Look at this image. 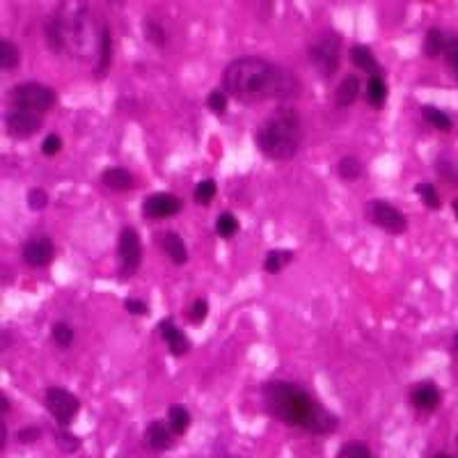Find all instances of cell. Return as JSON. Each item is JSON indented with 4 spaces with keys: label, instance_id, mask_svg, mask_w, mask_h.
Segmentation results:
<instances>
[{
    "label": "cell",
    "instance_id": "6da1fadb",
    "mask_svg": "<svg viewBox=\"0 0 458 458\" xmlns=\"http://www.w3.org/2000/svg\"><path fill=\"white\" fill-rule=\"evenodd\" d=\"M222 87L229 96L246 103L266 99H294L298 94V78L287 67L268 62L264 57L248 55L231 60L222 71Z\"/></svg>",
    "mask_w": 458,
    "mask_h": 458
},
{
    "label": "cell",
    "instance_id": "7a4b0ae2",
    "mask_svg": "<svg viewBox=\"0 0 458 458\" xmlns=\"http://www.w3.org/2000/svg\"><path fill=\"white\" fill-rule=\"evenodd\" d=\"M264 408L270 417L287 426H298L314 435H330L337 431L339 420L326 406L314 401L303 387L285 381H270L261 387Z\"/></svg>",
    "mask_w": 458,
    "mask_h": 458
},
{
    "label": "cell",
    "instance_id": "3957f363",
    "mask_svg": "<svg viewBox=\"0 0 458 458\" xmlns=\"http://www.w3.org/2000/svg\"><path fill=\"white\" fill-rule=\"evenodd\" d=\"M257 149L270 161L294 159L303 142L300 115L291 105H280L273 110L257 131Z\"/></svg>",
    "mask_w": 458,
    "mask_h": 458
},
{
    "label": "cell",
    "instance_id": "277c9868",
    "mask_svg": "<svg viewBox=\"0 0 458 458\" xmlns=\"http://www.w3.org/2000/svg\"><path fill=\"white\" fill-rule=\"evenodd\" d=\"M53 18L60 28L67 53H71L74 57H87L96 53V28L92 25L87 0H60Z\"/></svg>",
    "mask_w": 458,
    "mask_h": 458
},
{
    "label": "cell",
    "instance_id": "5b68a950",
    "mask_svg": "<svg viewBox=\"0 0 458 458\" xmlns=\"http://www.w3.org/2000/svg\"><path fill=\"white\" fill-rule=\"evenodd\" d=\"M9 101L14 103V108H23L42 115L57 103V94L42 83H18L9 92Z\"/></svg>",
    "mask_w": 458,
    "mask_h": 458
},
{
    "label": "cell",
    "instance_id": "8992f818",
    "mask_svg": "<svg viewBox=\"0 0 458 458\" xmlns=\"http://www.w3.org/2000/svg\"><path fill=\"white\" fill-rule=\"evenodd\" d=\"M365 216L372 225L385 229L387 234H403L408 229V220L401 211L385 200H372L365 204Z\"/></svg>",
    "mask_w": 458,
    "mask_h": 458
},
{
    "label": "cell",
    "instance_id": "52a82bcc",
    "mask_svg": "<svg viewBox=\"0 0 458 458\" xmlns=\"http://www.w3.org/2000/svg\"><path fill=\"white\" fill-rule=\"evenodd\" d=\"M44 403L60 426H69L76 420L78 411H81V401L64 387H48L44 394Z\"/></svg>",
    "mask_w": 458,
    "mask_h": 458
},
{
    "label": "cell",
    "instance_id": "ba28073f",
    "mask_svg": "<svg viewBox=\"0 0 458 458\" xmlns=\"http://www.w3.org/2000/svg\"><path fill=\"white\" fill-rule=\"evenodd\" d=\"M309 60L316 67L319 74L333 76L339 67V37L333 33L321 35L316 42L309 46Z\"/></svg>",
    "mask_w": 458,
    "mask_h": 458
},
{
    "label": "cell",
    "instance_id": "9c48e42d",
    "mask_svg": "<svg viewBox=\"0 0 458 458\" xmlns=\"http://www.w3.org/2000/svg\"><path fill=\"white\" fill-rule=\"evenodd\" d=\"M117 257H120V277H131L140 268L142 261V243L133 227H124L117 243Z\"/></svg>",
    "mask_w": 458,
    "mask_h": 458
},
{
    "label": "cell",
    "instance_id": "30bf717a",
    "mask_svg": "<svg viewBox=\"0 0 458 458\" xmlns=\"http://www.w3.org/2000/svg\"><path fill=\"white\" fill-rule=\"evenodd\" d=\"M39 129H42V115L39 113L14 108L12 113L5 115V131L12 138H30Z\"/></svg>",
    "mask_w": 458,
    "mask_h": 458
},
{
    "label": "cell",
    "instance_id": "8fae6325",
    "mask_svg": "<svg viewBox=\"0 0 458 458\" xmlns=\"http://www.w3.org/2000/svg\"><path fill=\"white\" fill-rule=\"evenodd\" d=\"M181 209H183V202L170 193H154L142 202V213L154 220L172 218V216H177Z\"/></svg>",
    "mask_w": 458,
    "mask_h": 458
},
{
    "label": "cell",
    "instance_id": "7c38bea8",
    "mask_svg": "<svg viewBox=\"0 0 458 458\" xmlns=\"http://www.w3.org/2000/svg\"><path fill=\"white\" fill-rule=\"evenodd\" d=\"M53 255H55V246L51 239L46 236H37V239H30L23 246V259L25 264H30L35 268H42L46 264H51L53 261Z\"/></svg>",
    "mask_w": 458,
    "mask_h": 458
},
{
    "label": "cell",
    "instance_id": "4fadbf2b",
    "mask_svg": "<svg viewBox=\"0 0 458 458\" xmlns=\"http://www.w3.org/2000/svg\"><path fill=\"white\" fill-rule=\"evenodd\" d=\"M113 62V37L108 25L99 23L96 25V67H94V76L103 78L110 69Z\"/></svg>",
    "mask_w": 458,
    "mask_h": 458
},
{
    "label": "cell",
    "instance_id": "5bb4252c",
    "mask_svg": "<svg viewBox=\"0 0 458 458\" xmlns=\"http://www.w3.org/2000/svg\"><path fill=\"white\" fill-rule=\"evenodd\" d=\"M174 435L177 433L172 431V426L168 422L156 420L147 426V431H144V445H147L151 452H168L174 445Z\"/></svg>",
    "mask_w": 458,
    "mask_h": 458
},
{
    "label": "cell",
    "instance_id": "9a60e30c",
    "mask_svg": "<svg viewBox=\"0 0 458 458\" xmlns=\"http://www.w3.org/2000/svg\"><path fill=\"white\" fill-rule=\"evenodd\" d=\"M440 401H442V394L433 383H420V385H415L411 392V403L424 413L435 411V408L440 406Z\"/></svg>",
    "mask_w": 458,
    "mask_h": 458
},
{
    "label": "cell",
    "instance_id": "2e32d148",
    "mask_svg": "<svg viewBox=\"0 0 458 458\" xmlns=\"http://www.w3.org/2000/svg\"><path fill=\"white\" fill-rule=\"evenodd\" d=\"M159 333L163 335L165 342H168V348H170L172 355H186L188 350H190L188 337L172 324V319H163L161 321V324H159Z\"/></svg>",
    "mask_w": 458,
    "mask_h": 458
},
{
    "label": "cell",
    "instance_id": "e0dca14e",
    "mask_svg": "<svg viewBox=\"0 0 458 458\" xmlns=\"http://www.w3.org/2000/svg\"><path fill=\"white\" fill-rule=\"evenodd\" d=\"M161 248L165 250V255H168L174 264H186L188 261V250H186V243L181 241L179 234L174 231H165L161 236Z\"/></svg>",
    "mask_w": 458,
    "mask_h": 458
},
{
    "label": "cell",
    "instance_id": "ac0fdd59",
    "mask_svg": "<svg viewBox=\"0 0 458 458\" xmlns=\"http://www.w3.org/2000/svg\"><path fill=\"white\" fill-rule=\"evenodd\" d=\"M357 94H360V78L355 74H348L335 90V103L339 108H348L357 99Z\"/></svg>",
    "mask_w": 458,
    "mask_h": 458
},
{
    "label": "cell",
    "instance_id": "d6986e66",
    "mask_svg": "<svg viewBox=\"0 0 458 458\" xmlns=\"http://www.w3.org/2000/svg\"><path fill=\"white\" fill-rule=\"evenodd\" d=\"M101 181L113 190H129L133 188V174L124 168H108L101 174Z\"/></svg>",
    "mask_w": 458,
    "mask_h": 458
},
{
    "label": "cell",
    "instance_id": "ffe728a7",
    "mask_svg": "<svg viewBox=\"0 0 458 458\" xmlns=\"http://www.w3.org/2000/svg\"><path fill=\"white\" fill-rule=\"evenodd\" d=\"M350 62H353V67H357L360 71H367V74H376L378 69L374 53L369 51L365 44H355L350 48Z\"/></svg>",
    "mask_w": 458,
    "mask_h": 458
},
{
    "label": "cell",
    "instance_id": "44dd1931",
    "mask_svg": "<svg viewBox=\"0 0 458 458\" xmlns=\"http://www.w3.org/2000/svg\"><path fill=\"white\" fill-rule=\"evenodd\" d=\"M367 99H369V105H372V108L381 110L383 105H385V101H387V85L383 81V76L372 74V78H369V85H367Z\"/></svg>",
    "mask_w": 458,
    "mask_h": 458
},
{
    "label": "cell",
    "instance_id": "7402d4cb",
    "mask_svg": "<svg viewBox=\"0 0 458 458\" xmlns=\"http://www.w3.org/2000/svg\"><path fill=\"white\" fill-rule=\"evenodd\" d=\"M18 62H21V53H18L16 44L3 39L0 42V67H3V71H14Z\"/></svg>",
    "mask_w": 458,
    "mask_h": 458
},
{
    "label": "cell",
    "instance_id": "603a6c76",
    "mask_svg": "<svg viewBox=\"0 0 458 458\" xmlns=\"http://www.w3.org/2000/svg\"><path fill=\"white\" fill-rule=\"evenodd\" d=\"M294 259V252L291 250H270L266 259H264V270L270 273V275H277V273L285 268V264Z\"/></svg>",
    "mask_w": 458,
    "mask_h": 458
},
{
    "label": "cell",
    "instance_id": "cb8c5ba5",
    "mask_svg": "<svg viewBox=\"0 0 458 458\" xmlns=\"http://www.w3.org/2000/svg\"><path fill=\"white\" fill-rule=\"evenodd\" d=\"M168 424L172 426V431L177 435H183L190 426V415L183 406H170L168 411Z\"/></svg>",
    "mask_w": 458,
    "mask_h": 458
},
{
    "label": "cell",
    "instance_id": "d4e9b609",
    "mask_svg": "<svg viewBox=\"0 0 458 458\" xmlns=\"http://www.w3.org/2000/svg\"><path fill=\"white\" fill-rule=\"evenodd\" d=\"M422 117L437 131H452V126H454L452 120H450V115L442 113L440 108H433V105H424Z\"/></svg>",
    "mask_w": 458,
    "mask_h": 458
},
{
    "label": "cell",
    "instance_id": "484cf974",
    "mask_svg": "<svg viewBox=\"0 0 458 458\" xmlns=\"http://www.w3.org/2000/svg\"><path fill=\"white\" fill-rule=\"evenodd\" d=\"M337 174H339V179H344V181H355L362 177V165H360L355 156H344V159L337 163Z\"/></svg>",
    "mask_w": 458,
    "mask_h": 458
},
{
    "label": "cell",
    "instance_id": "4316f807",
    "mask_svg": "<svg viewBox=\"0 0 458 458\" xmlns=\"http://www.w3.org/2000/svg\"><path fill=\"white\" fill-rule=\"evenodd\" d=\"M445 48H447L445 35H442L440 30H437V28H431V30H428L426 37H424V55L437 57L440 53H445Z\"/></svg>",
    "mask_w": 458,
    "mask_h": 458
},
{
    "label": "cell",
    "instance_id": "83f0119b",
    "mask_svg": "<svg viewBox=\"0 0 458 458\" xmlns=\"http://www.w3.org/2000/svg\"><path fill=\"white\" fill-rule=\"evenodd\" d=\"M44 39H46V46L51 48L53 53H62V51H64L60 28H57V23H55L53 16H48L46 23H44Z\"/></svg>",
    "mask_w": 458,
    "mask_h": 458
},
{
    "label": "cell",
    "instance_id": "f1b7e54d",
    "mask_svg": "<svg viewBox=\"0 0 458 458\" xmlns=\"http://www.w3.org/2000/svg\"><path fill=\"white\" fill-rule=\"evenodd\" d=\"M216 231H218V236H222V239L236 236V231H239V220L234 218V213H229V211L220 213V218H218V222H216Z\"/></svg>",
    "mask_w": 458,
    "mask_h": 458
},
{
    "label": "cell",
    "instance_id": "f546056e",
    "mask_svg": "<svg viewBox=\"0 0 458 458\" xmlns=\"http://www.w3.org/2000/svg\"><path fill=\"white\" fill-rule=\"evenodd\" d=\"M55 445L60 447V452L74 454V452L81 450V437H76L74 433L67 431V426H62V431L55 433Z\"/></svg>",
    "mask_w": 458,
    "mask_h": 458
},
{
    "label": "cell",
    "instance_id": "4dcf8cb0",
    "mask_svg": "<svg viewBox=\"0 0 458 458\" xmlns=\"http://www.w3.org/2000/svg\"><path fill=\"white\" fill-rule=\"evenodd\" d=\"M417 195H420L426 209H440V195H437L435 186H431V183H417Z\"/></svg>",
    "mask_w": 458,
    "mask_h": 458
},
{
    "label": "cell",
    "instance_id": "1f68e13d",
    "mask_svg": "<svg viewBox=\"0 0 458 458\" xmlns=\"http://www.w3.org/2000/svg\"><path fill=\"white\" fill-rule=\"evenodd\" d=\"M53 342L60 348H69L74 344V330L67 324H62V321H57L53 326Z\"/></svg>",
    "mask_w": 458,
    "mask_h": 458
},
{
    "label": "cell",
    "instance_id": "d6a6232c",
    "mask_svg": "<svg viewBox=\"0 0 458 458\" xmlns=\"http://www.w3.org/2000/svg\"><path fill=\"white\" fill-rule=\"evenodd\" d=\"M216 183L213 181H200L197 183V188H195V202L202 204V207H207V204L213 202V197H216Z\"/></svg>",
    "mask_w": 458,
    "mask_h": 458
},
{
    "label": "cell",
    "instance_id": "836d02e7",
    "mask_svg": "<svg viewBox=\"0 0 458 458\" xmlns=\"http://www.w3.org/2000/svg\"><path fill=\"white\" fill-rule=\"evenodd\" d=\"M337 458H372L369 447L362 442H346L342 450H339Z\"/></svg>",
    "mask_w": 458,
    "mask_h": 458
},
{
    "label": "cell",
    "instance_id": "e575fe53",
    "mask_svg": "<svg viewBox=\"0 0 458 458\" xmlns=\"http://www.w3.org/2000/svg\"><path fill=\"white\" fill-rule=\"evenodd\" d=\"M144 37H147V42L154 46H165V30L161 28V23L144 21Z\"/></svg>",
    "mask_w": 458,
    "mask_h": 458
},
{
    "label": "cell",
    "instance_id": "d590c367",
    "mask_svg": "<svg viewBox=\"0 0 458 458\" xmlns=\"http://www.w3.org/2000/svg\"><path fill=\"white\" fill-rule=\"evenodd\" d=\"M207 108L211 113H216V115H222L227 110V96L225 92H220V90H213L209 96H207Z\"/></svg>",
    "mask_w": 458,
    "mask_h": 458
},
{
    "label": "cell",
    "instance_id": "8d00e7d4",
    "mask_svg": "<svg viewBox=\"0 0 458 458\" xmlns=\"http://www.w3.org/2000/svg\"><path fill=\"white\" fill-rule=\"evenodd\" d=\"M46 204H48V193L42 190V188H33L30 193H28V207H30L33 211H42L46 209Z\"/></svg>",
    "mask_w": 458,
    "mask_h": 458
},
{
    "label": "cell",
    "instance_id": "74e56055",
    "mask_svg": "<svg viewBox=\"0 0 458 458\" xmlns=\"http://www.w3.org/2000/svg\"><path fill=\"white\" fill-rule=\"evenodd\" d=\"M445 57H447V64H450V69L458 78V37H454V39H450V42H447Z\"/></svg>",
    "mask_w": 458,
    "mask_h": 458
},
{
    "label": "cell",
    "instance_id": "f35d334b",
    "mask_svg": "<svg viewBox=\"0 0 458 458\" xmlns=\"http://www.w3.org/2000/svg\"><path fill=\"white\" fill-rule=\"evenodd\" d=\"M207 314H209V303H207L204 298L195 300L193 307H190V311H188V316H190L193 324H202V321L207 319Z\"/></svg>",
    "mask_w": 458,
    "mask_h": 458
},
{
    "label": "cell",
    "instance_id": "ab89813d",
    "mask_svg": "<svg viewBox=\"0 0 458 458\" xmlns=\"http://www.w3.org/2000/svg\"><path fill=\"white\" fill-rule=\"evenodd\" d=\"M60 149H62V140H60V135H57V133L46 135V140L42 142V154H44V156H55Z\"/></svg>",
    "mask_w": 458,
    "mask_h": 458
},
{
    "label": "cell",
    "instance_id": "60d3db41",
    "mask_svg": "<svg viewBox=\"0 0 458 458\" xmlns=\"http://www.w3.org/2000/svg\"><path fill=\"white\" fill-rule=\"evenodd\" d=\"M124 307H126V311L129 314H140V316H144L149 311V307L142 303V300H138V298H126L124 300Z\"/></svg>",
    "mask_w": 458,
    "mask_h": 458
},
{
    "label": "cell",
    "instance_id": "b9f144b4",
    "mask_svg": "<svg viewBox=\"0 0 458 458\" xmlns=\"http://www.w3.org/2000/svg\"><path fill=\"white\" fill-rule=\"evenodd\" d=\"M39 437H42V431H39L37 426H28V428H21V431H18V440H21L23 445H30V442L39 440Z\"/></svg>",
    "mask_w": 458,
    "mask_h": 458
},
{
    "label": "cell",
    "instance_id": "7bdbcfd3",
    "mask_svg": "<svg viewBox=\"0 0 458 458\" xmlns=\"http://www.w3.org/2000/svg\"><path fill=\"white\" fill-rule=\"evenodd\" d=\"M5 442H7V426L3 424L0 426V450H5Z\"/></svg>",
    "mask_w": 458,
    "mask_h": 458
},
{
    "label": "cell",
    "instance_id": "ee69618b",
    "mask_svg": "<svg viewBox=\"0 0 458 458\" xmlns=\"http://www.w3.org/2000/svg\"><path fill=\"white\" fill-rule=\"evenodd\" d=\"M0 401H3V413H7V408H9V401H7V396H3V399H0Z\"/></svg>",
    "mask_w": 458,
    "mask_h": 458
},
{
    "label": "cell",
    "instance_id": "f6af8a7d",
    "mask_svg": "<svg viewBox=\"0 0 458 458\" xmlns=\"http://www.w3.org/2000/svg\"><path fill=\"white\" fill-rule=\"evenodd\" d=\"M433 458H456V456H452V454H435Z\"/></svg>",
    "mask_w": 458,
    "mask_h": 458
},
{
    "label": "cell",
    "instance_id": "bcb514c9",
    "mask_svg": "<svg viewBox=\"0 0 458 458\" xmlns=\"http://www.w3.org/2000/svg\"><path fill=\"white\" fill-rule=\"evenodd\" d=\"M454 213H456V218H458V200H454Z\"/></svg>",
    "mask_w": 458,
    "mask_h": 458
},
{
    "label": "cell",
    "instance_id": "7dc6e473",
    "mask_svg": "<svg viewBox=\"0 0 458 458\" xmlns=\"http://www.w3.org/2000/svg\"><path fill=\"white\" fill-rule=\"evenodd\" d=\"M456 348H458V335H456Z\"/></svg>",
    "mask_w": 458,
    "mask_h": 458
}]
</instances>
